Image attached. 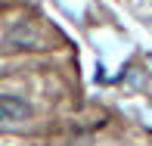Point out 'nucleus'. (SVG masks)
<instances>
[{"label":"nucleus","instance_id":"f257e3e1","mask_svg":"<svg viewBox=\"0 0 152 146\" xmlns=\"http://www.w3.org/2000/svg\"><path fill=\"white\" fill-rule=\"evenodd\" d=\"M3 44L10 47H37L40 44V31L31 19H16L10 25V31L3 34Z\"/></svg>","mask_w":152,"mask_h":146},{"label":"nucleus","instance_id":"f03ea898","mask_svg":"<svg viewBox=\"0 0 152 146\" xmlns=\"http://www.w3.org/2000/svg\"><path fill=\"white\" fill-rule=\"evenodd\" d=\"M31 115V106L22 96H0V121L12 124V121H25Z\"/></svg>","mask_w":152,"mask_h":146}]
</instances>
